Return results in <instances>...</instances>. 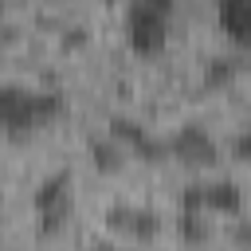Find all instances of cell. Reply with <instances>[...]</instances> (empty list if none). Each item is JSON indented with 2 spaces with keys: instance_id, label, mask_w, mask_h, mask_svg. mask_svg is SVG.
Segmentation results:
<instances>
[{
  "instance_id": "cell-1",
  "label": "cell",
  "mask_w": 251,
  "mask_h": 251,
  "mask_svg": "<svg viewBox=\"0 0 251 251\" xmlns=\"http://www.w3.org/2000/svg\"><path fill=\"white\" fill-rule=\"evenodd\" d=\"M63 114H67L63 94L27 90V86H12V82L0 86V133H8V137H24V133H35V129H47Z\"/></svg>"
},
{
  "instance_id": "cell-2",
  "label": "cell",
  "mask_w": 251,
  "mask_h": 251,
  "mask_svg": "<svg viewBox=\"0 0 251 251\" xmlns=\"http://www.w3.org/2000/svg\"><path fill=\"white\" fill-rule=\"evenodd\" d=\"M169 24H173V16L129 0L126 4V43H129V51L141 55V59L161 55L169 47Z\"/></svg>"
},
{
  "instance_id": "cell-3",
  "label": "cell",
  "mask_w": 251,
  "mask_h": 251,
  "mask_svg": "<svg viewBox=\"0 0 251 251\" xmlns=\"http://www.w3.org/2000/svg\"><path fill=\"white\" fill-rule=\"evenodd\" d=\"M165 153H173V157H176L180 165H188V169H208V165H216L220 145H216V137H212L200 122H188V126H180V129L169 137Z\"/></svg>"
},
{
  "instance_id": "cell-4",
  "label": "cell",
  "mask_w": 251,
  "mask_h": 251,
  "mask_svg": "<svg viewBox=\"0 0 251 251\" xmlns=\"http://www.w3.org/2000/svg\"><path fill=\"white\" fill-rule=\"evenodd\" d=\"M35 216L43 220V231H55L67 216H71V173H51L39 180L35 196H31Z\"/></svg>"
},
{
  "instance_id": "cell-5",
  "label": "cell",
  "mask_w": 251,
  "mask_h": 251,
  "mask_svg": "<svg viewBox=\"0 0 251 251\" xmlns=\"http://www.w3.org/2000/svg\"><path fill=\"white\" fill-rule=\"evenodd\" d=\"M110 133H114V141L122 145V149H129L133 157H141V161H161L165 157V141H157L141 122H133V118H114L110 122Z\"/></svg>"
},
{
  "instance_id": "cell-6",
  "label": "cell",
  "mask_w": 251,
  "mask_h": 251,
  "mask_svg": "<svg viewBox=\"0 0 251 251\" xmlns=\"http://www.w3.org/2000/svg\"><path fill=\"white\" fill-rule=\"evenodd\" d=\"M216 16H220V31L231 43H247V31H251V0H216Z\"/></svg>"
},
{
  "instance_id": "cell-7",
  "label": "cell",
  "mask_w": 251,
  "mask_h": 251,
  "mask_svg": "<svg viewBox=\"0 0 251 251\" xmlns=\"http://www.w3.org/2000/svg\"><path fill=\"white\" fill-rule=\"evenodd\" d=\"M204 212H220V216H239L243 212V188L235 180H212L204 184Z\"/></svg>"
},
{
  "instance_id": "cell-8",
  "label": "cell",
  "mask_w": 251,
  "mask_h": 251,
  "mask_svg": "<svg viewBox=\"0 0 251 251\" xmlns=\"http://www.w3.org/2000/svg\"><path fill=\"white\" fill-rule=\"evenodd\" d=\"M180 235H184L188 243H204V239H208V220H204V212H184V216H180Z\"/></svg>"
},
{
  "instance_id": "cell-9",
  "label": "cell",
  "mask_w": 251,
  "mask_h": 251,
  "mask_svg": "<svg viewBox=\"0 0 251 251\" xmlns=\"http://www.w3.org/2000/svg\"><path fill=\"white\" fill-rule=\"evenodd\" d=\"M235 71H239L235 59H212L208 63V86H227L235 78Z\"/></svg>"
},
{
  "instance_id": "cell-10",
  "label": "cell",
  "mask_w": 251,
  "mask_h": 251,
  "mask_svg": "<svg viewBox=\"0 0 251 251\" xmlns=\"http://www.w3.org/2000/svg\"><path fill=\"white\" fill-rule=\"evenodd\" d=\"M90 153H94V165L102 173H114L118 169V157H122V145H90Z\"/></svg>"
},
{
  "instance_id": "cell-11",
  "label": "cell",
  "mask_w": 251,
  "mask_h": 251,
  "mask_svg": "<svg viewBox=\"0 0 251 251\" xmlns=\"http://www.w3.org/2000/svg\"><path fill=\"white\" fill-rule=\"evenodd\" d=\"M180 208L184 212H204V184H188L180 192Z\"/></svg>"
},
{
  "instance_id": "cell-12",
  "label": "cell",
  "mask_w": 251,
  "mask_h": 251,
  "mask_svg": "<svg viewBox=\"0 0 251 251\" xmlns=\"http://www.w3.org/2000/svg\"><path fill=\"white\" fill-rule=\"evenodd\" d=\"M137 4H145V8H157V12H165V16H173V12H176V0H137Z\"/></svg>"
},
{
  "instance_id": "cell-13",
  "label": "cell",
  "mask_w": 251,
  "mask_h": 251,
  "mask_svg": "<svg viewBox=\"0 0 251 251\" xmlns=\"http://www.w3.org/2000/svg\"><path fill=\"white\" fill-rule=\"evenodd\" d=\"M102 4H118V0H102Z\"/></svg>"
}]
</instances>
